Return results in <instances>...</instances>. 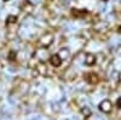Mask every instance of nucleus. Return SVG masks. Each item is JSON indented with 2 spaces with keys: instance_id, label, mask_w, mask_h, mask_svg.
Returning <instances> with one entry per match:
<instances>
[{
  "instance_id": "nucleus-1",
  "label": "nucleus",
  "mask_w": 121,
  "mask_h": 120,
  "mask_svg": "<svg viewBox=\"0 0 121 120\" xmlns=\"http://www.w3.org/2000/svg\"><path fill=\"white\" fill-rule=\"evenodd\" d=\"M52 41H53V35L51 33H47V34L43 35L41 39H40V44H41L44 47H48L52 44Z\"/></svg>"
},
{
  "instance_id": "nucleus-2",
  "label": "nucleus",
  "mask_w": 121,
  "mask_h": 120,
  "mask_svg": "<svg viewBox=\"0 0 121 120\" xmlns=\"http://www.w3.org/2000/svg\"><path fill=\"white\" fill-rule=\"evenodd\" d=\"M99 109L103 113H110V112H112V109H113V104H112V102H110L109 99H104L103 102H100Z\"/></svg>"
},
{
  "instance_id": "nucleus-3",
  "label": "nucleus",
  "mask_w": 121,
  "mask_h": 120,
  "mask_svg": "<svg viewBox=\"0 0 121 120\" xmlns=\"http://www.w3.org/2000/svg\"><path fill=\"white\" fill-rule=\"evenodd\" d=\"M21 9L27 13H32L34 10V5L29 1V0H23V3L21 4Z\"/></svg>"
},
{
  "instance_id": "nucleus-4",
  "label": "nucleus",
  "mask_w": 121,
  "mask_h": 120,
  "mask_svg": "<svg viewBox=\"0 0 121 120\" xmlns=\"http://www.w3.org/2000/svg\"><path fill=\"white\" fill-rule=\"evenodd\" d=\"M50 62H51L53 67H59L62 64V58H60L59 55H52L51 58H50Z\"/></svg>"
},
{
  "instance_id": "nucleus-5",
  "label": "nucleus",
  "mask_w": 121,
  "mask_h": 120,
  "mask_svg": "<svg viewBox=\"0 0 121 120\" xmlns=\"http://www.w3.org/2000/svg\"><path fill=\"white\" fill-rule=\"evenodd\" d=\"M96 63V56L93 53H87L85 56V64L86 66H93Z\"/></svg>"
},
{
  "instance_id": "nucleus-6",
  "label": "nucleus",
  "mask_w": 121,
  "mask_h": 120,
  "mask_svg": "<svg viewBox=\"0 0 121 120\" xmlns=\"http://www.w3.org/2000/svg\"><path fill=\"white\" fill-rule=\"evenodd\" d=\"M86 80L90 84H97L98 83V75L96 73H88L86 75Z\"/></svg>"
},
{
  "instance_id": "nucleus-7",
  "label": "nucleus",
  "mask_w": 121,
  "mask_h": 120,
  "mask_svg": "<svg viewBox=\"0 0 121 120\" xmlns=\"http://www.w3.org/2000/svg\"><path fill=\"white\" fill-rule=\"evenodd\" d=\"M87 13L86 10H73V16H75L76 18H81Z\"/></svg>"
},
{
  "instance_id": "nucleus-8",
  "label": "nucleus",
  "mask_w": 121,
  "mask_h": 120,
  "mask_svg": "<svg viewBox=\"0 0 121 120\" xmlns=\"http://www.w3.org/2000/svg\"><path fill=\"white\" fill-rule=\"evenodd\" d=\"M81 113L85 118H88V116H91V109L88 107H84V108H81Z\"/></svg>"
},
{
  "instance_id": "nucleus-9",
  "label": "nucleus",
  "mask_w": 121,
  "mask_h": 120,
  "mask_svg": "<svg viewBox=\"0 0 121 120\" xmlns=\"http://www.w3.org/2000/svg\"><path fill=\"white\" fill-rule=\"evenodd\" d=\"M16 22H17V17H16V16H12V15H11V16L7 17V21H6L7 26H9V24H12V23H16Z\"/></svg>"
},
{
  "instance_id": "nucleus-10",
  "label": "nucleus",
  "mask_w": 121,
  "mask_h": 120,
  "mask_svg": "<svg viewBox=\"0 0 121 120\" xmlns=\"http://www.w3.org/2000/svg\"><path fill=\"white\" fill-rule=\"evenodd\" d=\"M116 107L117 108H121V97L117 98V102H116Z\"/></svg>"
},
{
  "instance_id": "nucleus-11",
  "label": "nucleus",
  "mask_w": 121,
  "mask_h": 120,
  "mask_svg": "<svg viewBox=\"0 0 121 120\" xmlns=\"http://www.w3.org/2000/svg\"><path fill=\"white\" fill-rule=\"evenodd\" d=\"M5 1H7V0H5Z\"/></svg>"
}]
</instances>
